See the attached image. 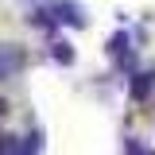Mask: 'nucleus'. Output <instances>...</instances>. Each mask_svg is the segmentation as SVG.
Here are the masks:
<instances>
[]
</instances>
